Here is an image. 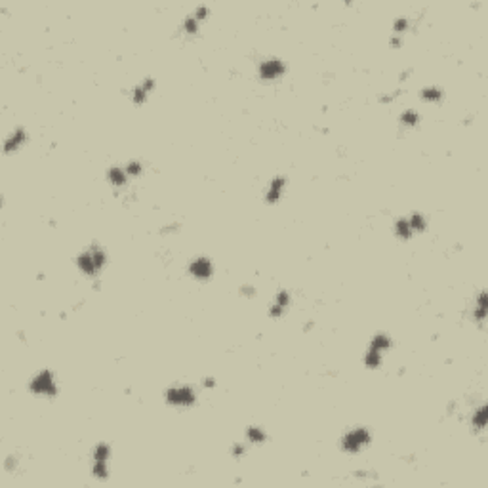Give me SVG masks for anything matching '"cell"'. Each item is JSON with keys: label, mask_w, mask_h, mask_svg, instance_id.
I'll return each mask as SVG.
<instances>
[{"label": "cell", "mask_w": 488, "mask_h": 488, "mask_svg": "<svg viewBox=\"0 0 488 488\" xmlns=\"http://www.w3.org/2000/svg\"><path fill=\"white\" fill-rule=\"evenodd\" d=\"M76 267L80 269V273H84L86 277H96L98 273L105 267L107 263V254L101 246H92L88 250H84L82 254L76 256Z\"/></svg>", "instance_id": "cell-1"}, {"label": "cell", "mask_w": 488, "mask_h": 488, "mask_svg": "<svg viewBox=\"0 0 488 488\" xmlns=\"http://www.w3.org/2000/svg\"><path fill=\"white\" fill-rule=\"evenodd\" d=\"M370 431L366 427H355L351 431H347L342 439V448L349 454L361 452L362 448H366L370 444Z\"/></svg>", "instance_id": "cell-2"}, {"label": "cell", "mask_w": 488, "mask_h": 488, "mask_svg": "<svg viewBox=\"0 0 488 488\" xmlns=\"http://www.w3.org/2000/svg\"><path fill=\"white\" fill-rule=\"evenodd\" d=\"M29 391L40 395V397H55L57 395V383L54 374L50 370H40L29 383Z\"/></svg>", "instance_id": "cell-3"}, {"label": "cell", "mask_w": 488, "mask_h": 488, "mask_svg": "<svg viewBox=\"0 0 488 488\" xmlns=\"http://www.w3.org/2000/svg\"><path fill=\"white\" fill-rule=\"evenodd\" d=\"M164 398H166V402L168 404H172V406H191V404H195V400H197V393H195V389L189 387V385H176V387H170L166 389V393H164Z\"/></svg>", "instance_id": "cell-4"}, {"label": "cell", "mask_w": 488, "mask_h": 488, "mask_svg": "<svg viewBox=\"0 0 488 488\" xmlns=\"http://www.w3.org/2000/svg\"><path fill=\"white\" fill-rule=\"evenodd\" d=\"M284 71H286V65L282 63L279 57H269V59L262 61L258 67V74L263 80H275V78L282 76Z\"/></svg>", "instance_id": "cell-5"}, {"label": "cell", "mask_w": 488, "mask_h": 488, "mask_svg": "<svg viewBox=\"0 0 488 488\" xmlns=\"http://www.w3.org/2000/svg\"><path fill=\"white\" fill-rule=\"evenodd\" d=\"M189 273L195 277V279L206 280L214 275V263H212V260L204 258V256H197L195 260H191Z\"/></svg>", "instance_id": "cell-6"}, {"label": "cell", "mask_w": 488, "mask_h": 488, "mask_svg": "<svg viewBox=\"0 0 488 488\" xmlns=\"http://www.w3.org/2000/svg\"><path fill=\"white\" fill-rule=\"evenodd\" d=\"M290 303H292V296H290L288 290H279L273 298L271 305H269V316H275V318L282 316L286 313V309L290 307Z\"/></svg>", "instance_id": "cell-7"}, {"label": "cell", "mask_w": 488, "mask_h": 488, "mask_svg": "<svg viewBox=\"0 0 488 488\" xmlns=\"http://www.w3.org/2000/svg\"><path fill=\"white\" fill-rule=\"evenodd\" d=\"M284 187H286V178H284V176H275V178L271 180V183H269V187H267L265 200H267L269 204L279 202L280 197H282V191H284Z\"/></svg>", "instance_id": "cell-8"}, {"label": "cell", "mask_w": 488, "mask_h": 488, "mask_svg": "<svg viewBox=\"0 0 488 488\" xmlns=\"http://www.w3.org/2000/svg\"><path fill=\"white\" fill-rule=\"evenodd\" d=\"M154 86H156V82H154L153 76H147L139 86H136L134 90H132V101L134 103H137V105H141V103H145L147 101V98H149V94L154 90Z\"/></svg>", "instance_id": "cell-9"}, {"label": "cell", "mask_w": 488, "mask_h": 488, "mask_svg": "<svg viewBox=\"0 0 488 488\" xmlns=\"http://www.w3.org/2000/svg\"><path fill=\"white\" fill-rule=\"evenodd\" d=\"M27 141V132L23 128H16L6 139H4V153H16L21 145Z\"/></svg>", "instance_id": "cell-10"}, {"label": "cell", "mask_w": 488, "mask_h": 488, "mask_svg": "<svg viewBox=\"0 0 488 488\" xmlns=\"http://www.w3.org/2000/svg\"><path fill=\"white\" fill-rule=\"evenodd\" d=\"M107 180H109V183L115 185V187H124L130 178H128L124 166H111L107 172Z\"/></svg>", "instance_id": "cell-11"}, {"label": "cell", "mask_w": 488, "mask_h": 488, "mask_svg": "<svg viewBox=\"0 0 488 488\" xmlns=\"http://www.w3.org/2000/svg\"><path fill=\"white\" fill-rule=\"evenodd\" d=\"M391 345H393V340H391V336H387L385 332H378V334L372 338L370 342V349H376V351L380 353H385L391 349Z\"/></svg>", "instance_id": "cell-12"}, {"label": "cell", "mask_w": 488, "mask_h": 488, "mask_svg": "<svg viewBox=\"0 0 488 488\" xmlns=\"http://www.w3.org/2000/svg\"><path fill=\"white\" fill-rule=\"evenodd\" d=\"M395 235L398 238H402V240H410L414 236V231H412V227L408 223V217H400V219L395 221Z\"/></svg>", "instance_id": "cell-13"}, {"label": "cell", "mask_w": 488, "mask_h": 488, "mask_svg": "<svg viewBox=\"0 0 488 488\" xmlns=\"http://www.w3.org/2000/svg\"><path fill=\"white\" fill-rule=\"evenodd\" d=\"M486 422H488V412H486V406L482 404V406H479L475 412H473V416H471V425L475 427V431H482V429L486 427Z\"/></svg>", "instance_id": "cell-14"}, {"label": "cell", "mask_w": 488, "mask_h": 488, "mask_svg": "<svg viewBox=\"0 0 488 488\" xmlns=\"http://www.w3.org/2000/svg\"><path fill=\"white\" fill-rule=\"evenodd\" d=\"M420 96H422V100L427 101V103H439V101L444 98L443 90H441V88H437V86H427V88H422Z\"/></svg>", "instance_id": "cell-15"}, {"label": "cell", "mask_w": 488, "mask_h": 488, "mask_svg": "<svg viewBox=\"0 0 488 488\" xmlns=\"http://www.w3.org/2000/svg\"><path fill=\"white\" fill-rule=\"evenodd\" d=\"M381 362H383V353L368 347V351L364 353V364H366V368H380Z\"/></svg>", "instance_id": "cell-16"}, {"label": "cell", "mask_w": 488, "mask_h": 488, "mask_svg": "<svg viewBox=\"0 0 488 488\" xmlns=\"http://www.w3.org/2000/svg\"><path fill=\"white\" fill-rule=\"evenodd\" d=\"M408 223H410V227H412L414 235H416V233H424L425 229H427V219H425V216H424V214H420V212L410 214V217H408Z\"/></svg>", "instance_id": "cell-17"}, {"label": "cell", "mask_w": 488, "mask_h": 488, "mask_svg": "<svg viewBox=\"0 0 488 488\" xmlns=\"http://www.w3.org/2000/svg\"><path fill=\"white\" fill-rule=\"evenodd\" d=\"M473 318L477 322H484V318H486V294L484 292H480L479 299H477V305L473 309Z\"/></svg>", "instance_id": "cell-18"}, {"label": "cell", "mask_w": 488, "mask_h": 488, "mask_svg": "<svg viewBox=\"0 0 488 488\" xmlns=\"http://www.w3.org/2000/svg\"><path fill=\"white\" fill-rule=\"evenodd\" d=\"M265 437H267L265 431H263L262 427H258V425H250V427L246 429V439L254 444H262L263 441H265Z\"/></svg>", "instance_id": "cell-19"}, {"label": "cell", "mask_w": 488, "mask_h": 488, "mask_svg": "<svg viewBox=\"0 0 488 488\" xmlns=\"http://www.w3.org/2000/svg\"><path fill=\"white\" fill-rule=\"evenodd\" d=\"M109 456H111V446H109L107 443L96 444V448H94V452H92L94 461H109Z\"/></svg>", "instance_id": "cell-20"}, {"label": "cell", "mask_w": 488, "mask_h": 488, "mask_svg": "<svg viewBox=\"0 0 488 488\" xmlns=\"http://www.w3.org/2000/svg\"><path fill=\"white\" fill-rule=\"evenodd\" d=\"M92 475L96 477V479H107L109 477V465L107 461H94V465H92Z\"/></svg>", "instance_id": "cell-21"}, {"label": "cell", "mask_w": 488, "mask_h": 488, "mask_svg": "<svg viewBox=\"0 0 488 488\" xmlns=\"http://www.w3.org/2000/svg\"><path fill=\"white\" fill-rule=\"evenodd\" d=\"M400 122H402L404 126H416L418 122H420L418 111H414V109H406V111L400 115Z\"/></svg>", "instance_id": "cell-22"}, {"label": "cell", "mask_w": 488, "mask_h": 488, "mask_svg": "<svg viewBox=\"0 0 488 488\" xmlns=\"http://www.w3.org/2000/svg\"><path fill=\"white\" fill-rule=\"evenodd\" d=\"M199 25H200V21L191 14V16H187V18L183 19V25H181V27H183V31H185L187 35H195V33L199 31Z\"/></svg>", "instance_id": "cell-23"}, {"label": "cell", "mask_w": 488, "mask_h": 488, "mask_svg": "<svg viewBox=\"0 0 488 488\" xmlns=\"http://www.w3.org/2000/svg\"><path fill=\"white\" fill-rule=\"evenodd\" d=\"M124 170H126L128 178H136V176H139V174L143 172V164L139 162V160H130L124 166Z\"/></svg>", "instance_id": "cell-24"}, {"label": "cell", "mask_w": 488, "mask_h": 488, "mask_svg": "<svg viewBox=\"0 0 488 488\" xmlns=\"http://www.w3.org/2000/svg\"><path fill=\"white\" fill-rule=\"evenodd\" d=\"M410 27V19L408 18H397L393 23V35H402L404 31H408Z\"/></svg>", "instance_id": "cell-25"}, {"label": "cell", "mask_w": 488, "mask_h": 488, "mask_svg": "<svg viewBox=\"0 0 488 488\" xmlns=\"http://www.w3.org/2000/svg\"><path fill=\"white\" fill-rule=\"evenodd\" d=\"M240 294H242L244 298H254L258 292H256V288H254L252 284H244L242 288H240Z\"/></svg>", "instance_id": "cell-26"}, {"label": "cell", "mask_w": 488, "mask_h": 488, "mask_svg": "<svg viewBox=\"0 0 488 488\" xmlns=\"http://www.w3.org/2000/svg\"><path fill=\"white\" fill-rule=\"evenodd\" d=\"M206 14H208V6H199V8L195 10V14H193V16L199 19V21H202V19L206 18Z\"/></svg>", "instance_id": "cell-27"}, {"label": "cell", "mask_w": 488, "mask_h": 488, "mask_svg": "<svg viewBox=\"0 0 488 488\" xmlns=\"http://www.w3.org/2000/svg\"><path fill=\"white\" fill-rule=\"evenodd\" d=\"M202 387H206V389L216 387V378H204V380H202Z\"/></svg>", "instance_id": "cell-28"}, {"label": "cell", "mask_w": 488, "mask_h": 488, "mask_svg": "<svg viewBox=\"0 0 488 488\" xmlns=\"http://www.w3.org/2000/svg\"><path fill=\"white\" fill-rule=\"evenodd\" d=\"M231 452H233V456H235V458H238V456H242V454L246 452V448H244L242 444H236V446H233V450H231Z\"/></svg>", "instance_id": "cell-29"}, {"label": "cell", "mask_w": 488, "mask_h": 488, "mask_svg": "<svg viewBox=\"0 0 488 488\" xmlns=\"http://www.w3.org/2000/svg\"><path fill=\"white\" fill-rule=\"evenodd\" d=\"M391 46H393V48H398V46H400V36L398 35L391 36Z\"/></svg>", "instance_id": "cell-30"}]
</instances>
